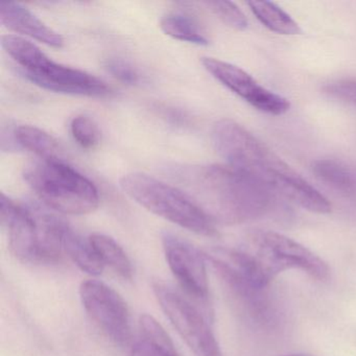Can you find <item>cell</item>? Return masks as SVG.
<instances>
[{
  "instance_id": "obj_1",
  "label": "cell",
  "mask_w": 356,
  "mask_h": 356,
  "mask_svg": "<svg viewBox=\"0 0 356 356\" xmlns=\"http://www.w3.org/2000/svg\"><path fill=\"white\" fill-rule=\"evenodd\" d=\"M212 143L229 165L275 197H282L314 213L331 211L328 200L247 129L230 120L216 122Z\"/></svg>"
},
{
  "instance_id": "obj_2",
  "label": "cell",
  "mask_w": 356,
  "mask_h": 356,
  "mask_svg": "<svg viewBox=\"0 0 356 356\" xmlns=\"http://www.w3.org/2000/svg\"><path fill=\"white\" fill-rule=\"evenodd\" d=\"M170 178L214 222L243 224L268 216L275 195L232 166L176 165Z\"/></svg>"
},
{
  "instance_id": "obj_3",
  "label": "cell",
  "mask_w": 356,
  "mask_h": 356,
  "mask_svg": "<svg viewBox=\"0 0 356 356\" xmlns=\"http://www.w3.org/2000/svg\"><path fill=\"white\" fill-rule=\"evenodd\" d=\"M0 220L7 229L14 257L24 264L49 266L63 257L68 226L61 218L38 208L16 203L1 193Z\"/></svg>"
},
{
  "instance_id": "obj_4",
  "label": "cell",
  "mask_w": 356,
  "mask_h": 356,
  "mask_svg": "<svg viewBox=\"0 0 356 356\" xmlns=\"http://www.w3.org/2000/svg\"><path fill=\"white\" fill-rule=\"evenodd\" d=\"M1 44L8 55L22 68V74L37 86L64 95L107 97L111 87L93 74L56 63L34 43L19 36L7 35Z\"/></svg>"
},
{
  "instance_id": "obj_5",
  "label": "cell",
  "mask_w": 356,
  "mask_h": 356,
  "mask_svg": "<svg viewBox=\"0 0 356 356\" xmlns=\"http://www.w3.org/2000/svg\"><path fill=\"white\" fill-rule=\"evenodd\" d=\"M24 180L51 209L70 216L95 211L99 204L95 185L64 160L41 159L26 166Z\"/></svg>"
},
{
  "instance_id": "obj_6",
  "label": "cell",
  "mask_w": 356,
  "mask_h": 356,
  "mask_svg": "<svg viewBox=\"0 0 356 356\" xmlns=\"http://www.w3.org/2000/svg\"><path fill=\"white\" fill-rule=\"evenodd\" d=\"M120 187L133 201L181 228L203 236L218 232L216 222L178 187L143 172L124 175Z\"/></svg>"
},
{
  "instance_id": "obj_7",
  "label": "cell",
  "mask_w": 356,
  "mask_h": 356,
  "mask_svg": "<svg viewBox=\"0 0 356 356\" xmlns=\"http://www.w3.org/2000/svg\"><path fill=\"white\" fill-rule=\"evenodd\" d=\"M153 291L170 324L195 356H224L211 328V318L172 286L155 281Z\"/></svg>"
},
{
  "instance_id": "obj_8",
  "label": "cell",
  "mask_w": 356,
  "mask_h": 356,
  "mask_svg": "<svg viewBox=\"0 0 356 356\" xmlns=\"http://www.w3.org/2000/svg\"><path fill=\"white\" fill-rule=\"evenodd\" d=\"M205 255L208 264L213 268L241 314L259 328L276 329L281 322V314L268 289L255 286L220 250H212Z\"/></svg>"
},
{
  "instance_id": "obj_9",
  "label": "cell",
  "mask_w": 356,
  "mask_h": 356,
  "mask_svg": "<svg viewBox=\"0 0 356 356\" xmlns=\"http://www.w3.org/2000/svg\"><path fill=\"white\" fill-rule=\"evenodd\" d=\"M252 254L266 274L274 280L280 273L298 268L318 281L328 280L330 268L327 262L293 239L273 232L256 231L250 237Z\"/></svg>"
},
{
  "instance_id": "obj_10",
  "label": "cell",
  "mask_w": 356,
  "mask_h": 356,
  "mask_svg": "<svg viewBox=\"0 0 356 356\" xmlns=\"http://www.w3.org/2000/svg\"><path fill=\"white\" fill-rule=\"evenodd\" d=\"M79 293L85 312L108 339L120 347L132 345L130 309L115 289L89 279L81 283Z\"/></svg>"
},
{
  "instance_id": "obj_11",
  "label": "cell",
  "mask_w": 356,
  "mask_h": 356,
  "mask_svg": "<svg viewBox=\"0 0 356 356\" xmlns=\"http://www.w3.org/2000/svg\"><path fill=\"white\" fill-rule=\"evenodd\" d=\"M162 248L168 268L179 286L191 301L195 302L211 318L208 262L205 253L185 239L170 232L162 235Z\"/></svg>"
},
{
  "instance_id": "obj_12",
  "label": "cell",
  "mask_w": 356,
  "mask_h": 356,
  "mask_svg": "<svg viewBox=\"0 0 356 356\" xmlns=\"http://www.w3.org/2000/svg\"><path fill=\"white\" fill-rule=\"evenodd\" d=\"M204 68L229 90L252 107L270 115H283L289 110V102L261 86L253 76L233 64L214 58H202Z\"/></svg>"
},
{
  "instance_id": "obj_13",
  "label": "cell",
  "mask_w": 356,
  "mask_h": 356,
  "mask_svg": "<svg viewBox=\"0 0 356 356\" xmlns=\"http://www.w3.org/2000/svg\"><path fill=\"white\" fill-rule=\"evenodd\" d=\"M0 22L9 30L30 37L49 47L55 49L63 47V37L20 3H0Z\"/></svg>"
},
{
  "instance_id": "obj_14",
  "label": "cell",
  "mask_w": 356,
  "mask_h": 356,
  "mask_svg": "<svg viewBox=\"0 0 356 356\" xmlns=\"http://www.w3.org/2000/svg\"><path fill=\"white\" fill-rule=\"evenodd\" d=\"M89 239L105 268H109L124 280H132V262L118 241L101 233H95Z\"/></svg>"
},
{
  "instance_id": "obj_15",
  "label": "cell",
  "mask_w": 356,
  "mask_h": 356,
  "mask_svg": "<svg viewBox=\"0 0 356 356\" xmlns=\"http://www.w3.org/2000/svg\"><path fill=\"white\" fill-rule=\"evenodd\" d=\"M64 252L86 274L92 277L103 274L105 266L97 256L90 239L85 238L70 227L66 233Z\"/></svg>"
},
{
  "instance_id": "obj_16",
  "label": "cell",
  "mask_w": 356,
  "mask_h": 356,
  "mask_svg": "<svg viewBox=\"0 0 356 356\" xmlns=\"http://www.w3.org/2000/svg\"><path fill=\"white\" fill-rule=\"evenodd\" d=\"M14 138L17 145L40 156L41 159L63 160V149L59 141L37 127H17L14 130Z\"/></svg>"
},
{
  "instance_id": "obj_17",
  "label": "cell",
  "mask_w": 356,
  "mask_h": 356,
  "mask_svg": "<svg viewBox=\"0 0 356 356\" xmlns=\"http://www.w3.org/2000/svg\"><path fill=\"white\" fill-rule=\"evenodd\" d=\"M161 30L168 36L197 45L209 44L205 31L195 18L185 13H170L160 22Z\"/></svg>"
},
{
  "instance_id": "obj_18",
  "label": "cell",
  "mask_w": 356,
  "mask_h": 356,
  "mask_svg": "<svg viewBox=\"0 0 356 356\" xmlns=\"http://www.w3.org/2000/svg\"><path fill=\"white\" fill-rule=\"evenodd\" d=\"M312 172L325 184L341 191L343 195L356 193V179L351 170L341 162L331 159H321L312 163Z\"/></svg>"
},
{
  "instance_id": "obj_19",
  "label": "cell",
  "mask_w": 356,
  "mask_h": 356,
  "mask_svg": "<svg viewBox=\"0 0 356 356\" xmlns=\"http://www.w3.org/2000/svg\"><path fill=\"white\" fill-rule=\"evenodd\" d=\"M251 11L266 28L281 35H299L302 31L297 22L276 5L268 1H250Z\"/></svg>"
},
{
  "instance_id": "obj_20",
  "label": "cell",
  "mask_w": 356,
  "mask_h": 356,
  "mask_svg": "<svg viewBox=\"0 0 356 356\" xmlns=\"http://www.w3.org/2000/svg\"><path fill=\"white\" fill-rule=\"evenodd\" d=\"M70 132L74 140L83 149H95L101 141V131L92 118L78 115L72 120Z\"/></svg>"
},
{
  "instance_id": "obj_21",
  "label": "cell",
  "mask_w": 356,
  "mask_h": 356,
  "mask_svg": "<svg viewBox=\"0 0 356 356\" xmlns=\"http://www.w3.org/2000/svg\"><path fill=\"white\" fill-rule=\"evenodd\" d=\"M204 6L213 12L227 26L237 31H243L248 28V19L245 14L230 1H205Z\"/></svg>"
},
{
  "instance_id": "obj_22",
  "label": "cell",
  "mask_w": 356,
  "mask_h": 356,
  "mask_svg": "<svg viewBox=\"0 0 356 356\" xmlns=\"http://www.w3.org/2000/svg\"><path fill=\"white\" fill-rule=\"evenodd\" d=\"M105 68L113 78L127 85H138L143 81L138 68L122 58H108L105 61Z\"/></svg>"
},
{
  "instance_id": "obj_23",
  "label": "cell",
  "mask_w": 356,
  "mask_h": 356,
  "mask_svg": "<svg viewBox=\"0 0 356 356\" xmlns=\"http://www.w3.org/2000/svg\"><path fill=\"white\" fill-rule=\"evenodd\" d=\"M130 356H180L175 345H156L137 337L130 348Z\"/></svg>"
},
{
  "instance_id": "obj_24",
  "label": "cell",
  "mask_w": 356,
  "mask_h": 356,
  "mask_svg": "<svg viewBox=\"0 0 356 356\" xmlns=\"http://www.w3.org/2000/svg\"><path fill=\"white\" fill-rule=\"evenodd\" d=\"M325 91L330 97L356 107V80H341L330 83L325 87Z\"/></svg>"
},
{
  "instance_id": "obj_25",
  "label": "cell",
  "mask_w": 356,
  "mask_h": 356,
  "mask_svg": "<svg viewBox=\"0 0 356 356\" xmlns=\"http://www.w3.org/2000/svg\"><path fill=\"white\" fill-rule=\"evenodd\" d=\"M160 110H161L162 115L168 120H172L174 124H186L188 122V118L178 110L170 109V108H160Z\"/></svg>"
},
{
  "instance_id": "obj_26",
  "label": "cell",
  "mask_w": 356,
  "mask_h": 356,
  "mask_svg": "<svg viewBox=\"0 0 356 356\" xmlns=\"http://www.w3.org/2000/svg\"><path fill=\"white\" fill-rule=\"evenodd\" d=\"M284 356H314V355H310V354H289V355H284Z\"/></svg>"
}]
</instances>
